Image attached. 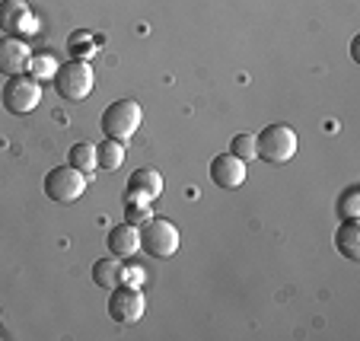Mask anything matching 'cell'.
Returning a JSON list of instances; mask_svg holds the SVG:
<instances>
[{"mask_svg":"<svg viewBox=\"0 0 360 341\" xmlns=\"http://www.w3.org/2000/svg\"><path fill=\"white\" fill-rule=\"evenodd\" d=\"M230 153H233V157H239L243 163L255 160V137H252V134H236L230 141Z\"/></svg>","mask_w":360,"mask_h":341,"instance_id":"obj_20","label":"cell"},{"mask_svg":"<svg viewBox=\"0 0 360 341\" xmlns=\"http://www.w3.org/2000/svg\"><path fill=\"white\" fill-rule=\"evenodd\" d=\"M211 182L217 188H230V191L239 188L245 182V163L239 157H233V153H220L211 163Z\"/></svg>","mask_w":360,"mask_h":341,"instance_id":"obj_10","label":"cell"},{"mask_svg":"<svg viewBox=\"0 0 360 341\" xmlns=\"http://www.w3.org/2000/svg\"><path fill=\"white\" fill-rule=\"evenodd\" d=\"M360 188L357 185H347L345 188V195H341V201H338V214H341V220H357L360 217Z\"/></svg>","mask_w":360,"mask_h":341,"instance_id":"obj_19","label":"cell"},{"mask_svg":"<svg viewBox=\"0 0 360 341\" xmlns=\"http://www.w3.org/2000/svg\"><path fill=\"white\" fill-rule=\"evenodd\" d=\"M293 153H297V134H293L290 124H268L255 137V160L284 166Z\"/></svg>","mask_w":360,"mask_h":341,"instance_id":"obj_1","label":"cell"},{"mask_svg":"<svg viewBox=\"0 0 360 341\" xmlns=\"http://www.w3.org/2000/svg\"><path fill=\"white\" fill-rule=\"evenodd\" d=\"M147 303H143L141 287L131 284H115L109 294V316L118 322V326H134L137 319L143 316Z\"/></svg>","mask_w":360,"mask_h":341,"instance_id":"obj_7","label":"cell"},{"mask_svg":"<svg viewBox=\"0 0 360 341\" xmlns=\"http://www.w3.org/2000/svg\"><path fill=\"white\" fill-rule=\"evenodd\" d=\"M163 195V176L157 169H134L124 188V198H141V201H153Z\"/></svg>","mask_w":360,"mask_h":341,"instance_id":"obj_11","label":"cell"},{"mask_svg":"<svg viewBox=\"0 0 360 341\" xmlns=\"http://www.w3.org/2000/svg\"><path fill=\"white\" fill-rule=\"evenodd\" d=\"M335 249H338L347 262H360V226H357V220H345V224L335 230Z\"/></svg>","mask_w":360,"mask_h":341,"instance_id":"obj_13","label":"cell"},{"mask_svg":"<svg viewBox=\"0 0 360 341\" xmlns=\"http://www.w3.org/2000/svg\"><path fill=\"white\" fill-rule=\"evenodd\" d=\"M105 246H109V255H115V259H131V255L141 249V230L124 220V224H118L109 230Z\"/></svg>","mask_w":360,"mask_h":341,"instance_id":"obj_12","label":"cell"},{"mask_svg":"<svg viewBox=\"0 0 360 341\" xmlns=\"http://www.w3.org/2000/svg\"><path fill=\"white\" fill-rule=\"evenodd\" d=\"M0 103H4V109H7L10 115H29V112L41 103V83L26 74L7 77L4 93H0Z\"/></svg>","mask_w":360,"mask_h":341,"instance_id":"obj_5","label":"cell"},{"mask_svg":"<svg viewBox=\"0 0 360 341\" xmlns=\"http://www.w3.org/2000/svg\"><path fill=\"white\" fill-rule=\"evenodd\" d=\"M141 118H143V112L134 99H115L112 105H105V112H102V118H99V128L105 137L128 141V137H134V131L141 128Z\"/></svg>","mask_w":360,"mask_h":341,"instance_id":"obj_4","label":"cell"},{"mask_svg":"<svg viewBox=\"0 0 360 341\" xmlns=\"http://www.w3.org/2000/svg\"><path fill=\"white\" fill-rule=\"evenodd\" d=\"M0 29L4 35L35 32V13L26 0H0Z\"/></svg>","mask_w":360,"mask_h":341,"instance_id":"obj_8","label":"cell"},{"mask_svg":"<svg viewBox=\"0 0 360 341\" xmlns=\"http://www.w3.org/2000/svg\"><path fill=\"white\" fill-rule=\"evenodd\" d=\"M153 217V207H150V201H141V198H124V220L134 226H141L143 220Z\"/></svg>","mask_w":360,"mask_h":341,"instance_id":"obj_18","label":"cell"},{"mask_svg":"<svg viewBox=\"0 0 360 341\" xmlns=\"http://www.w3.org/2000/svg\"><path fill=\"white\" fill-rule=\"evenodd\" d=\"M68 160H70L74 169L83 172V176H93V169H96V143H86V141L74 143L70 153H68Z\"/></svg>","mask_w":360,"mask_h":341,"instance_id":"obj_16","label":"cell"},{"mask_svg":"<svg viewBox=\"0 0 360 341\" xmlns=\"http://www.w3.org/2000/svg\"><path fill=\"white\" fill-rule=\"evenodd\" d=\"M122 259H115V255H105V259H99L93 265V284L102 287V290H112L115 284H122Z\"/></svg>","mask_w":360,"mask_h":341,"instance_id":"obj_15","label":"cell"},{"mask_svg":"<svg viewBox=\"0 0 360 341\" xmlns=\"http://www.w3.org/2000/svg\"><path fill=\"white\" fill-rule=\"evenodd\" d=\"M29 61H32V51L20 35H0V74L4 77H16L26 74Z\"/></svg>","mask_w":360,"mask_h":341,"instance_id":"obj_9","label":"cell"},{"mask_svg":"<svg viewBox=\"0 0 360 341\" xmlns=\"http://www.w3.org/2000/svg\"><path fill=\"white\" fill-rule=\"evenodd\" d=\"M122 163H124V141L105 137L102 143H96V169L115 172Z\"/></svg>","mask_w":360,"mask_h":341,"instance_id":"obj_14","label":"cell"},{"mask_svg":"<svg viewBox=\"0 0 360 341\" xmlns=\"http://www.w3.org/2000/svg\"><path fill=\"white\" fill-rule=\"evenodd\" d=\"M137 230H141V249L147 255H153V259H172V255L179 252L182 236H179V226L172 224V220L150 217V220H143Z\"/></svg>","mask_w":360,"mask_h":341,"instance_id":"obj_2","label":"cell"},{"mask_svg":"<svg viewBox=\"0 0 360 341\" xmlns=\"http://www.w3.org/2000/svg\"><path fill=\"white\" fill-rule=\"evenodd\" d=\"M51 83H55V93L64 103H83L93 93V67L86 61H80V58H74V61L61 64L55 70Z\"/></svg>","mask_w":360,"mask_h":341,"instance_id":"obj_3","label":"cell"},{"mask_svg":"<svg viewBox=\"0 0 360 341\" xmlns=\"http://www.w3.org/2000/svg\"><path fill=\"white\" fill-rule=\"evenodd\" d=\"M143 271L141 268H122V284H131V287H141L143 284Z\"/></svg>","mask_w":360,"mask_h":341,"instance_id":"obj_21","label":"cell"},{"mask_svg":"<svg viewBox=\"0 0 360 341\" xmlns=\"http://www.w3.org/2000/svg\"><path fill=\"white\" fill-rule=\"evenodd\" d=\"M55 70H58V64H55V55H51V51H35L32 61H29V77H35L39 83L51 80Z\"/></svg>","mask_w":360,"mask_h":341,"instance_id":"obj_17","label":"cell"},{"mask_svg":"<svg viewBox=\"0 0 360 341\" xmlns=\"http://www.w3.org/2000/svg\"><path fill=\"white\" fill-rule=\"evenodd\" d=\"M0 322H4V316H0Z\"/></svg>","mask_w":360,"mask_h":341,"instance_id":"obj_22","label":"cell"},{"mask_svg":"<svg viewBox=\"0 0 360 341\" xmlns=\"http://www.w3.org/2000/svg\"><path fill=\"white\" fill-rule=\"evenodd\" d=\"M86 182H89V176H83L80 169H74V166H58V169H51L45 176V195H48V201H55V205H74L83 191H86Z\"/></svg>","mask_w":360,"mask_h":341,"instance_id":"obj_6","label":"cell"}]
</instances>
